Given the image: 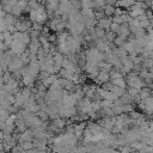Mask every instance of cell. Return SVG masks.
<instances>
[{"label": "cell", "instance_id": "obj_1", "mask_svg": "<svg viewBox=\"0 0 153 153\" xmlns=\"http://www.w3.org/2000/svg\"><path fill=\"white\" fill-rule=\"evenodd\" d=\"M30 18L32 22H37V23H43L47 18V13L44 12V8L42 6H39L38 8L31 10L30 11Z\"/></svg>", "mask_w": 153, "mask_h": 153}, {"label": "cell", "instance_id": "obj_2", "mask_svg": "<svg viewBox=\"0 0 153 153\" xmlns=\"http://www.w3.org/2000/svg\"><path fill=\"white\" fill-rule=\"evenodd\" d=\"M10 49L16 54V55H22L23 53H25L26 51V44L24 43V42H22V41H13V43H12V45L10 47Z\"/></svg>", "mask_w": 153, "mask_h": 153}, {"label": "cell", "instance_id": "obj_3", "mask_svg": "<svg viewBox=\"0 0 153 153\" xmlns=\"http://www.w3.org/2000/svg\"><path fill=\"white\" fill-rule=\"evenodd\" d=\"M32 139H33V131H32V129H26L25 131H23L22 134H20V137H19V143H23V142H25V141H32Z\"/></svg>", "mask_w": 153, "mask_h": 153}, {"label": "cell", "instance_id": "obj_4", "mask_svg": "<svg viewBox=\"0 0 153 153\" xmlns=\"http://www.w3.org/2000/svg\"><path fill=\"white\" fill-rule=\"evenodd\" d=\"M98 27H102V29H104V30H108V29H110L111 27V24H112V20L110 19V18H102V19H99L98 20Z\"/></svg>", "mask_w": 153, "mask_h": 153}, {"label": "cell", "instance_id": "obj_5", "mask_svg": "<svg viewBox=\"0 0 153 153\" xmlns=\"http://www.w3.org/2000/svg\"><path fill=\"white\" fill-rule=\"evenodd\" d=\"M130 33H131V31H130V29L128 27V25L122 24L121 27H120V31H118L117 36H121V37H123V38H128V37L130 36Z\"/></svg>", "mask_w": 153, "mask_h": 153}, {"label": "cell", "instance_id": "obj_6", "mask_svg": "<svg viewBox=\"0 0 153 153\" xmlns=\"http://www.w3.org/2000/svg\"><path fill=\"white\" fill-rule=\"evenodd\" d=\"M145 13H146L145 8H141V7H136V6H134V7L130 10L129 16H130L131 18H137L139 16H142V14H145Z\"/></svg>", "mask_w": 153, "mask_h": 153}, {"label": "cell", "instance_id": "obj_7", "mask_svg": "<svg viewBox=\"0 0 153 153\" xmlns=\"http://www.w3.org/2000/svg\"><path fill=\"white\" fill-rule=\"evenodd\" d=\"M97 81L100 82V84H104L106 81H110V73L109 72H105V71H100L98 76H97Z\"/></svg>", "mask_w": 153, "mask_h": 153}, {"label": "cell", "instance_id": "obj_8", "mask_svg": "<svg viewBox=\"0 0 153 153\" xmlns=\"http://www.w3.org/2000/svg\"><path fill=\"white\" fill-rule=\"evenodd\" d=\"M85 129H86L85 123L75 124V126H74V134H75V136H76L78 139H80V137H81V135L84 134V130H85Z\"/></svg>", "mask_w": 153, "mask_h": 153}, {"label": "cell", "instance_id": "obj_9", "mask_svg": "<svg viewBox=\"0 0 153 153\" xmlns=\"http://www.w3.org/2000/svg\"><path fill=\"white\" fill-rule=\"evenodd\" d=\"M136 0H117V5L120 7H130L134 6Z\"/></svg>", "mask_w": 153, "mask_h": 153}, {"label": "cell", "instance_id": "obj_10", "mask_svg": "<svg viewBox=\"0 0 153 153\" xmlns=\"http://www.w3.org/2000/svg\"><path fill=\"white\" fill-rule=\"evenodd\" d=\"M103 11H104V13H105V16H108V17H111L112 14H115V11H116V8L112 6V5H105L104 7H103Z\"/></svg>", "mask_w": 153, "mask_h": 153}, {"label": "cell", "instance_id": "obj_11", "mask_svg": "<svg viewBox=\"0 0 153 153\" xmlns=\"http://www.w3.org/2000/svg\"><path fill=\"white\" fill-rule=\"evenodd\" d=\"M49 88H50V90H56V91H61V90H63V86H62V79H57V80H55V81L50 85Z\"/></svg>", "mask_w": 153, "mask_h": 153}, {"label": "cell", "instance_id": "obj_12", "mask_svg": "<svg viewBox=\"0 0 153 153\" xmlns=\"http://www.w3.org/2000/svg\"><path fill=\"white\" fill-rule=\"evenodd\" d=\"M111 82L114 84V86H120V87H123V88H126V86H127V80H124V78L114 79V80H111Z\"/></svg>", "mask_w": 153, "mask_h": 153}, {"label": "cell", "instance_id": "obj_13", "mask_svg": "<svg viewBox=\"0 0 153 153\" xmlns=\"http://www.w3.org/2000/svg\"><path fill=\"white\" fill-rule=\"evenodd\" d=\"M151 96H152V91H151L149 88L143 87V88H141V90H140V97H141V99H142V100H145V99L149 98Z\"/></svg>", "mask_w": 153, "mask_h": 153}, {"label": "cell", "instance_id": "obj_14", "mask_svg": "<svg viewBox=\"0 0 153 153\" xmlns=\"http://www.w3.org/2000/svg\"><path fill=\"white\" fill-rule=\"evenodd\" d=\"M111 91H112V92H114L118 98H120V97H122V96L126 93V90H124L123 87H120V86H114Z\"/></svg>", "mask_w": 153, "mask_h": 153}, {"label": "cell", "instance_id": "obj_15", "mask_svg": "<svg viewBox=\"0 0 153 153\" xmlns=\"http://www.w3.org/2000/svg\"><path fill=\"white\" fill-rule=\"evenodd\" d=\"M36 115L43 121V122H45V121H48L49 120V115H48V112L47 111H43V110H38L37 112H36Z\"/></svg>", "mask_w": 153, "mask_h": 153}, {"label": "cell", "instance_id": "obj_16", "mask_svg": "<svg viewBox=\"0 0 153 153\" xmlns=\"http://www.w3.org/2000/svg\"><path fill=\"white\" fill-rule=\"evenodd\" d=\"M120 153H133V147L129 145H124V146H120L118 147Z\"/></svg>", "mask_w": 153, "mask_h": 153}, {"label": "cell", "instance_id": "obj_17", "mask_svg": "<svg viewBox=\"0 0 153 153\" xmlns=\"http://www.w3.org/2000/svg\"><path fill=\"white\" fill-rule=\"evenodd\" d=\"M100 106L102 108H114V102L109 99H103L100 100Z\"/></svg>", "mask_w": 153, "mask_h": 153}, {"label": "cell", "instance_id": "obj_18", "mask_svg": "<svg viewBox=\"0 0 153 153\" xmlns=\"http://www.w3.org/2000/svg\"><path fill=\"white\" fill-rule=\"evenodd\" d=\"M11 153H26V151L23 148L22 145H16L14 147H12Z\"/></svg>", "mask_w": 153, "mask_h": 153}, {"label": "cell", "instance_id": "obj_19", "mask_svg": "<svg viewBox=\"0 0 153 153\" xmlns=\"http://www.w3.org/2000/svg\"><path fill=\"white\" fill-rule=\"evenodd\" d=\"M105 35H106V32H105L104 29H102V27H97L96 29V36H97V38H105Z\"/></svg>", "mask_w": 153, "mask_h": 153}, {"label": "cell", "instance_id": "obj_20", "mask_svg": "<svg viewBox=\"0 0 153 153\" xmlns=\"http://www.w3.org/2000/svg\"><path fill=\"white\" fill-rule=\"evenodd\" d=\"M124 39H126V38H123V37H121V36H117V37L115 38V41H114V44H115L116 47H123V45H124Z\"/></svg>", "mask_w": 153, "mask_h": 153}, {"label": "cell", "instance_id": "obj_21", "mask_svg": "<svg viewBox=\"0 0 153 153\" xmlns=\"http://www.w3.org/2000/svg\"><path fill=\"white\" fill-rule=\"evenodd\" d=\"M20 145L23 146V148H24L25 151H29V149H31V148L35 147V143H33L32 141H25V142H23V143H20Z\"/></svg>", "mask_w": 153, "mask_h": 153}, {"label": "cell", "instance_id": "obj_22", "mask_svg": "<svg viewBox=\"0 0 153 153\" xmlns=\"http://www.w3.org/2000/svg\"><path fill=\"white\" fill-rule=\"evenodd\" d=\"M127 93H128V94L130 96V98H131V97H134V96H136V94H140V90H139V88H135V87H129Z\"/></svg>", "mask_w": 153, "mask_h": 153}, {"label": "cell", "instance_id": "obj_23", "mask_svg": "<svg viewBox=\"0 0 153 153\" xmlns=\"http://www.w3.org/2000/svg\"><path fill=\"white\" fill-rule=\"evenodd\" d=\"M115 38H116V33H115V32H112V31L106 32V35H105V39H106L108 42H114Z\"/></svg>", "mask_w": 153, "mask_h": 153}, {"label": "cell", "instance_id": "obj_24", "mask_svg": "<svg viewBox=\"0 0 153 153\" xmlns=\"http://www.w3.org/2000/svg\"><path fill=\"white\" fill-rule=\"evenodd\" d=\"M81 1V6L86 7V8H91L93 7V0H80Z\"/></svg>", "mask_w": 153, "mask_h": 153}, {"label": "cell", "instance_id": "obj_25", "mask_svg": "<svg viewBox=\"0 0 153 153\" xmlns=\"http://www.w3.org/2000/svg\"><path fill=\"white\" fill-rule=\"evenodd\" d=\"M120 27H121V24H117V23H114V22H112L111 27H110V31H112V32H115V33L117 35L118 31H120Z\"/></svg>", "mask_w": 153, "mask_h": 153}, {"label": "cell", "instance_id": "obj_26", "mask_svg": "<svg viewBox=\"0 0 153 153\" xmlns=\"http://www.w3.org/2000/svg\"><path fill=\"white\" fill-rule=\"evenodd\" d=\"M102 87H103L104 90H106V91H111V90H112V87H114V84H112V82H111V80H110V81H106V82L102 84Z\"/></svg>", "mask_w": 153, "mask_h": 153}, {"label": "cell", "instance_id": "obj_27", "mask_svg": "<svg viewBox=\"0 0 153 153\" xmlns=\"http://www.w3.org/2000/svg\"><path fill=\"white\" fill-rule=\"evenodd\" d=\"M129 116H130V118H131V120H134V121H135V120H137V118L141 116V114H140V112H137V111H134V110H133L131 112H129Z\"/></svg>", "mask_w": 153, "mask_h": 153}, {"label": "cell", "instance_id": "obj_28", "mask_svg": "<svg viewBox=\"0 0 153 153\" xmlns=\"http://www.w3.org/2000/svg\"><path fill=\"white\" fill-rule=\"evenodd\" d=\"M104 17H105V13H104V11H103V10H102V11H99V12H96V13H94V18H96V19H98V20H99V19H102V18H104Z\"/></svg>", "mask_w": 153, "mask_h": 153}, {"label": "cell", "instance_id": "obj_29", "mask_svg": "<svg viewBox=\"0 0 153 153\" xmlns=\"http://www.w3.org/2000/svg\"><path fill=\"white\" fill-rule=\"evenodd\" d=\"M26 153H41V151H39L38 148H36V147H33V148H31V149H29V151H26Z\"/></svg>", "mask_w": 153, "mask_h": 153}, {"label": "cell", "instance_id": "obj_30", "mask_svg": "<svg viewBox=\"0 0 153 153\" xmlns=\"http://www.w3.org/2000/svg\"><path fill=\"white\" fill-rule=\"evenodd\" d=\"M106 4L108 5H115V4H117V0H106Z\"/></svg>", "mask_w": 153, "mask_h": 153}, {"label": "cell", "instance_id": "obj_31", "mask_svg": "<svg viewBox=\"0 0 153 153\" xmlns=\"http://www.w3.org/2000/svg\"><path fill=\"white\" fill-rule=\"evenodd\" d=\"M152 27H153V26H152Z\"/></svg>", "mask_w": 153, "mask_h": 153}]
</instances>
